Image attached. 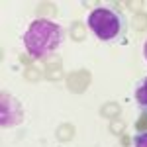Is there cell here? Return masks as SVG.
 Masks as SVG:
<instances>
[{"label":"cell","mask_w":147,"mask_h":147,"mask_svg":"<svg viewBox=\"0 0 147 147\" xmlns=\"http://www.w3.org/2000/svg\"><path fill=\"white\" fill-rule=\"evenodd\" d=\"M86 26L100 41L106 43H124L127 35V20L120 10L98 6L86 16Z\"/></svg>","instance_id":"7a4b0ae2"},{"label":"cell","mask_w":147,"mask_h":147,"mask_svg":"<svg viewBox=\"0 0 147 147\" xmlns=\"http://www.w3.org/2000/svg\"><path fill=\"white\" fill-rule=\"evenodd\" d=\"M22 41L32 59H47L63 43V28L49 18H37L26 30Z\"/></svg>","instance_id":"6da1fadb"},{"label":"cell","mask_w":147,"mask_h":147,"mask_svg":"<svg viewBox=\"0 0 147 147\" xmlns=\"http://www.w3.org/2000/svg\"><path fill=\"white\" fill-rule=\"evenodd\" d=\"M134 98H136V102L143 110H147V77H143V79L136 84V88H134Z\"/></svg>","instance_id":"3957f363"},{"label":"cell","mask_w":147,"mask_h":147,"mask_svg":"<svg viewBox=\"0 0 147 147\" xmlns=\"http://www.w3.org/2000/svg\"><path fill=\"white\" fill-rule=\"evenodd\" d=\"M131 143H134V147H147V131H137V134H134Z\"/></svg>","instance_id":"277c9868"},{"label":"cell","mask_w":147,"mask_h":147,"mask_svg":"<svg viewBox=\"0 0 147 147\" xmlns=\"http://www.w3.org/2000/svg\"><path fill=\"white\" fill-rule=\"evenodd\" d=\"M143 57H145V61H147V39H145V43H143Z\"/></svg>","instance_id":"5b68a950"}]
</instances>
